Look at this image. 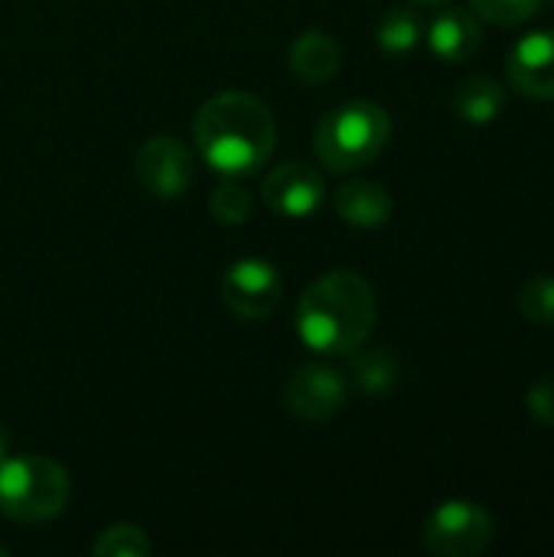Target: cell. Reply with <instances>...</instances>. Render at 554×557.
I'll use <instances>...</instances> for the list:
<instances>
[{
  "label": "cell",
  "instance_id": "22",
  "mask_svg": "<svg viewBox=\"0 0 554 557\" xmlns=\"http://www.w3.org/2000/svg\"><path fill=\"white\" fill-rule=\"evenodd\" d=\"M10 457V431L0 424V460H7Z\"/></svg>",
  "mask_w": 554,
  "mask_h": 557
},
{
  "label": "cell",
  "instance_id": "20",
  "mask_svg": "<svg viewBox=\"0 0 554 557\" xmlns=\"http://www.w3.org/2000/svg\"><path fill=\"white\" fill-rule=\"evenodd\" d=\"M473 10L496 23V26H516V23H526L529 16H535L539 3L542 0H470Z\"/></svg>",
  "mask_w": 554,
  "mask_h": 557
},
{
  "label": "cell",
  "instance_id": "23",
  "mask_svg": "<svg viewBox=\"0 0 554 557\" xmlns=\"http://www.w3.org/2000/svg\"><path fill=\"white\" fill-rule=\"evenodd\" d=\"M415 3H424V7H441V3H447V0H415Z\"/></svg>",
  "mask_w": 554,
  "mask_h": 557
},
{
  "label": "cell",
  "instance_id": "15",
  "mask_svg": "<svg viewBox=\"0 0 554 557\" xmlns=\"http://www.w3.org/2000/svg\"><path fill=\"white\" fill-rule=\"evenodd\" d=\"M424 29H421V20L415 10L408 7H392L382 20H379V29H376V42L382 52L389 55H405L411 49H418Z\"/></svg>",
  "mask_w": 554,
  "mask_h": 557
},
{
  "label": "cell",
  "instance_id": "4",
  "mask_svg": "<svg viewBox=\"0 0 554 557\" xmlns=\"http://www.w3.org/2000/svg\"><path fill=\"white\" fill-rule=\"evenodd\" d=\"M69 473L42 457V454H23L0 460V516L20 525H39L69 506Z\"/></svg>",
  "mask_w": 554,
  "mask_h": 557
},
{
  "label": "cell",
  "instance_id": "8",
  "mask_svg": "<svg viewBox=\"0 0 554 557\" xmlns=\"http://www.w3.org/2000/svg\"><path fill=\"white\" fill-rule=\"evenodd\" d=\"M346 401V379L330 366H304L284 385V405L310 424L330 421Z\"/></svg>",
  "mask_w": 554,
  "mask_h": 557
},
{
  "label": "cell",
  "instance_id": "5",
  "mask_svg": "<svg viewBox=\"0 0 554 557\" xmlns=\"http://www.w3.org/2000/svg\"><path fill=\"white\" fill-rule=\"evenodd\" d=\"M493 542V516L470 499L441 503L424 522V548L441 557H473Z\"/></svg>",
  "mask_w": 554,
  "mask_h": 557
},
{
  "label": "cell",
  "instance_id": "25",
  "mask_svg": "<svg viewBox=\"0 0 554 557\" xmlns=\"http://www.w3.org/2000/svg\"><path fill=\"white\" fill-rule=\"evenodd\" d=\"M552 3H554V0H552Z\"/></svg>",
  "mask_w": 554,
  "mask_h": 557
},
{
  "label": "cell",
  "instance_id": "18",
  "mask_svg": "<svg viewBox=\"0 0 554 557\" xmlns=\"http://www.w3.org/2000/svg\"><path fill=\"white\" fill-rule=\"evenodd\" d=\"M95 557H147L150 555V539L127 522H118L111 529H104L98 535V542L91 545Z\"/></svg>",
  "mask_w": 554,
  "mask_h": 557
},
{
  "label": "cell",
  "instance_id": "19",
  "mask_svg": "<svg viewBox=\"0 0 554 557\" xmlns=\"http://www.w3.org/2000/svg\"><path fill=\"white\" fill-rule=\"evenodd\" d=\"M519 310L529 323H542L552 326L554 323V277L552 274H539L532 281L522 284L519 290Z\"/></svg>",
  "mask_w": 554,
  "mask_h": 557
},
{
  "label": "cell",
  "instance_id": "24",
  "mask_svg": "<svg viewBox=\"0 0 554 557\" xmlns=\"http://www.w3.org/2000/svg\"><path fill=\"white\" fill-rule=\"evenodd\" d=\"M10 555V552H7V545H0V557H7Z\"/></svg>",
  "mask_w": 554,
  "mask_h": 557
},
{
  "label": "cell",
  "instance_id": "6",
  "mask_svg": "<svg viewBox=\"0 0 554 557\" xmlns=\"http://www.w3.org/2000/svg\"><path fill=\"white\" fill-rule=\"evenodd\" d=\"M134 180L153 199H180L196 180L189 147L170 134L144 140L134 157Z\"/></svg>",
  "mask_w": 554,
  "mask_h": 557
},
{
  "label": "cell",
  "instance_id": "7",
  "mask_svg": "<svg viewBox=\"0 0 554 557\" xmlns=\"http://www.w3.org/2000/svg\"><path fill=\"white\" fill-rule=\"evenodd\" d=\"M284 300L281 271L264 258L235 261L222 277V304L242 320H264Z\"/></svg>",
  "mask_w": 554,
  "mask_h": 557
},
{
  "label": "cell",
  "instance_id": "3",
  "mask_svg": "<svg viewBox=\"0 0 554 557\" xmlns=\"http://www.w3.org/2000/svg\"><path fill=\"white\" fill-rule=\"evenodd\" d=\"M392 137V117L376 101H346L320 117L313 131V150L333 173H349L372 163Z\"/></svg>",
  "mask_w": 554,
  "mask_h": 557
},
{
  "label": "cell",
  "instance_id": "14",
  "mask_svg": "<svg viewBox=\"0 0 554 557\" xmlns=\"http://www.w3.org/2000/svg\"><path fill=\"white\" fill-rule=\"evenodd\" d=\"M506 108V88L490 75H467L454 91V111L467 124H493Z\"/></svg>",
  "mask_w": 554,
  "mask_h": 557
},
{
  "label": "cell",
  "instance_id": "2",
  "mask_svg": "<svg viewBox=\"0 0 554 557\" xmlns=\"http://www.w3.org/2000/svg\"><path fill=\"white\" fill-rule=\"evenodd\" d=\"M379 300L356 271H330L313 281L297 304L300 339L323 356H353L376 330Z\"/></svg>",
  "mask_w": 554,
  "mask_h": 557
},
{
  "label": "cell",
  "instance_id": "16",
  "mask_svg": "<svg viewBox=\"0 0 554 557\" xmlns=\"http://www.w3.org/2000/svg\"><path fill=\"white\" fill-rule=\"evenodd\" d=\"M353 379L366 395H385L398 382V362L389 349H366L353 352Z\"/></svg>",
  "mask_w": 554,
  "mask_h": 557
},
{
  "label": "cell",
  "instance_id": "10",
  "mask_svg": "<svg viewBox=\"0 0 554 557\" xmlns=\"http://www.w3.org/2000/svg\"><path fill=\"white\" fill-rule=\"evenodd\" d=\"M506 75L519 95L554 101V29L526 33L509 49Z\"/></svg>",
  "mask_w": 554,
  "mask_h": 557
},
{
  "label": "cell",
  "instance_id": "9",
  "mask_svg": "<svg viewBox=\"0 0 554 557\" xmlns=\"http://www.w3.org/2000/svg\"><path fill=\"white\" fill-rule=\"evenodd\" d=\"M261 196L278 215L304 219L313 209H320V202L327 196V186H323V176L317 173V166H310L304 160H291V163L274 166L264 176Z\"/></svg>",
  "mask_w": 554,
  "mask_h": 557
},
{
  "label": "cell",
  "instance_id": "12",
  "mask_svg": "<svg viewBox=\"0 0 554 557\" xmlns=\"http://www.w3.org/2000/svg\"><path fill=\"white\" fill-rule=\"evenodd\" d=\"M340 42L323 33V29H307L294 39L291 52H287V65L294 72L297 82L304 85H323L336 75L340 69Z\"/></svg>",
  "mask_w": 554,
  "mask_h": 557
},
{
  "label": "cell",
  "instance_id": "1",
  "mask_svg": "<svg viewBox=\"0 0 554 557\" xmlns=\"http://www.w3.org/2000/svg\"><path fill=\"white\" fill-rule=\"evenodd\" d=\"M193 137L212 170L248 176L274 153L278 124L261 98L248 91H222L196 111Z\"/></svg>",
  "mask_w": 554,
  "mask_h": 557
},
{
  "label": "cell",
  "instance_id": "11",
  "mask_svg": "<svg viewBox=\"0 0 554 557\" xmlns=\"http://www.w3.org/2000/svg\"><path fill=\"white\" fill-rule=\"evenodd\" d=\"M480 42H483V29H480V20L470 10L447 7L428 26V46L444 62L470 59L480 49Z\"/></svg>",
  "mask_w": 554,
  "mask_h": 557
},
{
  "label": "cell",
  "instance_id": "21",
  "mask_svg": "<svg viewBox=\"0 0 554 557\" xmlns=\"http://www.w3.org/2000/svg\"><path fill=\"white\" fill-rule=\"evenodd\" d=\"M529 418L542 428H554V379H539L526 395Z\"/></svg>",
  "mask_w": 554,
  "mask_h": 557
},
{
  "label": "cell",
  "instance_id": "13",
  "mask_svg": "<svg viewBox=\"0 0 554 557\" xmlns=\"http://www.w3.org/2000/svg\"><path fill=\"white\" fill-rule=\"evenodd\" d=\"M333 206L340 219L353 228H382L392 219V196L382 183L356 180L336 189Z\"/></svg>",
  "mask_w": 554,
  "mask_h": 557
},
{
  "label": "cell",
  "instance_id": "17",
  "mask_svg": "<svg viewBox=\"0 0 554 557\" xmlns=\"http://www.w3.org/2000/svg\"><path fill=\"white\" fill-rule=\"evenodd\" d=\"M209 212L219 225H242L251 212V193L238 183V176H225L209 199Z\"/></svg>",
  "mask_w": 554,
  "mask_h": 557
}]
</instances>
